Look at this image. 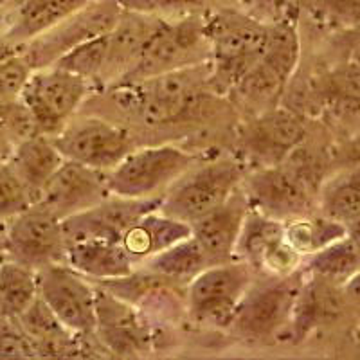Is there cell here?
<instances>
[{
	"label": "cell",
	"instance_id": "obj_1",
	"mask_svg": "<svg viewBox=\"0 0 360 360\" xmlns=\"http://www.w3.org/2000/svg\"><path fill=\"white\" fill-rule=\"evenodd\" d=\"M209 40V85L220 94L229 92L262 60L269 24L236 11L204 17Z\"/></svg>",
	"mask_w": 360,
	"mask_h": 360
},
{
	"label": "cell",
	"instance_id": "obj_2",
	"mask_svg": "<svg viewBox=\"0 0 360 360\" xmlns=\"http://www.w3.org/2000/svg\"><path fill=\"white\" fill-rule=\"evenodd\" d=\"M205 78H209V62L137 83L114 85L112 99L148 127L169 124L195 110L202 94L200 79Z\"/></svg>",
	"mask_w": 360,
	"mask_h": 360
},
{
	"label": "cell",
	"instance_id": "obj_3",
	"mask_svg": "<svg viewBox=\"0 0 360 360\" xmlns=\"http://www.w3.org/2000/svg\"><path fill=\"white\" fill-rule=\"evenodd\" d=\"M205 62H209V40L204 31V17L186 15L182 20L164 22L137 62L115 85L143 82Z\"/></svg>",
	"mask_w": 360,
	"mask_h": 360
},
{
	"label": "cell",
	"instance_id": "obj_4",
	"mask_svg": "<svg viewBox=\"0 0 360 360\" xmlns=\"http://www.w3.org/2000/svg\"><path fill=\"white\" fill-rule=\"evenodd\" d=\"M243 176V164L233 159L193 166L164 191L159 211L189 225L227 200L242 186Z\"/></svg>",
	"mask_w": 360,
	"mask_h": 360
},
{
	"label": "cell",
	"instance_id": "obj_5",
	"mask_svg": "<svg viewBox=\"0 0 360 360\" xmlns=\"http://www.w3.org/2000/svg\"><path fill=\"white\" fill-rule=\"evenodd\" d=\"M197 160L193 153L173 144L131 150L115 168L107 172L108 191L123 198L160 197Z\"/></svg>",
	"mask_w": 360,
	"mask_h": 360
},
{
	"label": "cell",
	"instance_id": "obj_6",
	"mask_svg": "<svg viewBox=\"0 0 360 360\" xmlns=\"http://www.w3.org/2000/svg\"><path fill=\"white\" fill-rule=\"evenodd\" d=\"M304 270L288 276H269L266 281H252L227 326L249 340H265L281 332L290 321L295 295L303 283Z\"/></svg>",
	"mask_w": 360,
	"mask_h": 360
},
{
	"label": "cell",
	"instance_id": "obj_7",
	"mask_svg": "<svg viewBox=\"0 0 360 360\" xmlns=\"http://www.w3.org/2000/svg\"><path fill=\"white\" fill-rule=\"evenodd\" d=\"M89 90V79L49 65L31 70L18 98L33 117L38 134L53 137L74 117Z\"/></svg>",
	"mask_w": 360,
	"mask_h": 360
},
{
	"label": "cell",
	"instance_id": "obj_8",
	"mask_svg": "<svg viewBox=\"0 0 360 360\" xmlns=\"http://www.w3.org/2000/svg\"><path fill=\"white\" fill-rule=\"evenodd\" d=\"M252 281L254 270L240 259L213 263L188 283L186 310L197 323L227 326Z\"/></svg>",
	"mask_w": 360,
	"mask_h": 360
},
{
	"label": "cell",
	"instance_id": "obj_9",
	"mask_svg": "<svg viewBox=\"0 0 360 360\" xmlns=\"http://www.w3.org/2000/svg\"><path fill=\"white\" fill-rule=\"evenodd\" d=\"M121 11L123 8L117 4V0H94L53 29L22 45V58L31 70L53 65L58 58H62L76 45L108 33Z\"/></svg>",
	"mask_w": 360,
	"mask_h": 360
},
{
	"label": "cell",
	"instance_id": "obj_10",
	"mask_svg": "<svg viewBox=\"0 0 360 360\" xmlns=\"http://www.w3.org/2000/svg\"><path fill=\"white\" fill-rule=\"evenodd\" d=\"M4 249L8 258L33 270L65 263L67 242L62 220L34 202L8 220Z\"/></svg>",
	"mask_w": 360,
	"mask_h": 360
},
{
	"label": "cell",
	"instance_id": "obj_11",
	"mask_svg": "<svg viewBox=\"0 0 360 360\" xmlns=\"http://www.w3.org/2000/svg\"><path fill=\"white\" fill-rule=\"evenodd\" d=\"M242 191L250 209L279 221L307 217L314 211L315 189L288 164L262 166L249 175L245 173Z\"/></svg>",
	"mask_w": 360,
	"mask_h": 360
},
{
	"label": "cell",
	"instance_id": "obj_12",
	"mask_svg": "<svg viewBox=\"0 0 360 360\" xmlns=\"http://www.w3.org/2000/svg\"><path fill=\"white\" fill-rule=\"evenodd\" d=\"M63 159L99 172H110L134 150L130 134L101 117L72 121L51 137Z\"/></svg>",
	"mask_w": 360,
	"mask_h": 360
},
{
	"label": "cell",
	"instance_id": "obj_13",
	"mask_svg": "<svg viewBox=\"0 0 360 360\" xmlns=\"http://www.w3.org/2000/svg\"><path fill=\"white\" fill-rule=\"evenodd\" d=\"M38 297L51 308L60 323L76 335H90L96 330V288L85 276L54 263L37 270Z\"/></svg>",
	"mask_w": 360,
	"mask_h": 360
},
{
	"label": "cell",
	"instance_id": "obj_14",
	"mask_svg": "<svg viewBox=\"0 0 360 360\" xmlns=\"http://www.w3.org/2000/svg\"><path fill=\"white\" fill-rule=\"evenodd\" d=\"M233 258L266 276H288L301 269L303 258L283 236V221L249 207Z\"/></svg>",
	"mask_w": 360,
	"mask_h": 360
},
{
	"label": "cell",
	"instance_id": "obj_15",
	"mask_svg": "<svg viewBox=\"0 0 360 360\" xmlns=\"http://www.w3.org/2000/svg\"><path fill=\"white\" fill-rule=\"evenodd\" d=\"M160 200L162 195L150 198H123L110 195L94 207L63 218L62 229L65 242L99 240L121 243V238L128 227H131L146 213L159 209Z\"/></svg>",
	"mask_w": 360,
	"mask_h": 360
},
{
	"label": "cell",
	"instance_id": "obj_16",
	"mask_svg": "<svg viewBox=\"0 0 360 360\" xmlns=\"http://www.w3.org/2000/svg\"><path fill=\"white\" fill-rule=\"evenodd\" d=\"M108 197L107 173L65 159L44 186L37 204L63 220L70 214L94 207Z\"/></svg>",
	"mask_w": 360,
	"mask_h": 360
},
{
	"label": "cell",
	"instance_id": "obj_17",
	"mask_svg": "<svg viewBox=\"0 0 360 360\" xmlns=\"http://www.w3.org/2000/svg\"><path fill=\"white\" fill-rule=\"evenodd\" d=\"M112 353L123 356L143 355L150 348V335L134 304L108 292L96 288V330Z\"/></svg>",
	"mask_w": 360,
	"mask_h": 360
},
{
	"label": "cell",
	"instance_id": "obj_18",
	"mask_svg": "<svg viewBox=\"0 0 360 360\" xmlns=\"http://www.w3.org/2000/svg\"><path fill=\"white\" fill-rule=\"evenodd\" d=\"M304 139L303 115L292 110L290 107H276L256 115L249 128L245 130L247 150L263 166H274L285 162L294 150Z\"/></svg>",
	"mask_w": 360,
	"mask_h": 360
},
{
	"label": "cell",
	"instance_id": "obj_19",
	"mask_svg": "<svg viewBox=\"0 0 360 360\" xmlns=\"http://www.w3.org/2000/svg\"><path fill=\"white\" fill-rule=\"evenodd\" d=\"M249 204L242 186L225 202L189 224V234L202 245L213 263L233 259Z\"/></svg>",
	"mask_w": 360,
	"mask_h": 360
},
{
	"label": "cell",
	"instance_id": "obj_20",
	"mask_svg": "<svg viewBox=\"0 0 360 360\" xmlns=\"http://www.w3.org/2000/svg\"><path fill=\"white\" fill-rule=\"evenodd\" d=\"M164 22L166 18L123 9L114 27L108 31L107 65L103 70L101 82L112 86L123 78Z\"/></svg>",
	"mask_w": 360,
	"mask_h": 360
},
{
	"label": "cell",
	"instance_id": "obj_21",
	"mask_svg": "<svg viewBox=\"0 0 360 360\" xmlns=\"http://www.w3.org/2000/svg\"><path fill=\"white\" fill-rule=\"evenodd\" d=\"M4 160H8L13 172L17 173L34 204L44 186L49 182L65 159L58 152L49 135L34 134L15 144Z\"/></svg>",
	"mask_w": 360,
	"mask_h": 360
},
{
	"label": "cell",
	"instance_id": "obj_22",
	"mask_svg": "<svg viewBox=\"0 0 360 360\" xmlns=\"http://www.w3.org/2000/svg\"><path fill=\"white\" fill-rule=\"evenodd\" d=\"M339 287L340 285L304 272L288 321L295 340H303L319 324L335 319L340 311Z\"/></svg>",
	"mask_w": 360,
	"mask_h": 360
},
{
	"label": "cell",
	"instance_id": "obj_23",
	"mask_svg": "<svg viewBox=\"0 0 360 360\" xmlns=\"http://www.w3.org/2000/svg\"><path fill=\"white\" fill-rule=\"evenodd\" d=\"M65 265L92 281L124 278L135 270V263L121 243L99 240L67 243Z\"/></svg>",
	"mask_w": 360,
	"mask_h": 360
},
{
	"label": "cell",
	"instance_id": "obj_24",
	"mask_svg": "<svg viewBox=\"0 0 360 360\" xmlns=\"http://www.w3.org/2000/svg\"><path fill=\"white\" fill-rule=\"evenodd\" d=\"M186 236H189L188 224L155 209L152 213L141 217L131 227H128V231L121 238V245L124 247L131 262L137 265L162 252L173 243L184 240Z\"/></svg>",
	"mask_w": 360,
	"mask_h": 360
},
{
	"label": "cell",
	"instance_id": "obj_25",
	"mask_svg": "<svg viewBox=\"0 0 360 360\" xmlns=\"http://www.w3.org/2000/svg\"><path fill=\"white\" fill-rule=\"evenodd\" d=\"M17 319L33 340L38 356H63L78 352L79 335L63 326L40 297L34 299Z\"/></svg>",
	"mask_w": 360,
	"mask_h": 360
},
{
	"label": "cell",
	"instance_id": "obj_26",
	"mask_svg": "<svg viewBox=\"0 0 360 360\" xmlns=\"http://www.w3.org/2000/svg\"><path fill=\"white\" fill-rule=\"evenodd\" d=\"M90 2L94 0H24L4 34L22 49V45L53 29Z\"/></svg>",
	"mask_w": 360,
	"mask_h": 360
},
{
	"label": "cell",
	"instance_id": "obj_27",
	"mask_svg": "<svg viewBox=\"0 0 360 360\" xmlns=\"http://www.w3.org/2000/svg\"><path fill=\"white\" fill-rule=\"evenodd\" d=\"M359 243L356 234H346L323 249L304 256L301 269L335 285H346L359 276Z\"/></svg>",
	"mask_w": 360,
	"mask_h": 360
},
{
	"label": "cell",
	"instance_id": "obj_28",
	"mask_svg": "<svg viewBox=\"0 0 360 360\" xmlns=\"http://www.w3.org/2000/svg\"><path fill=\"white\" fill-rule=\"evenodd\" d=\"M143 263L148 266V270L169 279L175 285L179 283L188 285L205 266L213 265L207 252L191 234Z\"/></svg>",
	"mask_w": 360,
	"mask_h": 360
},
{
	"label": "cell",
	"instance_id": "obj_29",
	"mask_svg": "<svg viewBox=\"0 0 360 360\" xmlns=\"http://www.w3.org/2000/svg\"><path fill=\"white\" fill-rule=\"evenodd\" d=\"M321 214L344 225L356 234L360 218V175L359 169L340 173L328 180L319 195Z\"/></svg>",
	"mask_w": 360,
	"mask_h": 360
},
{
	"label": "cell",
	"instance_id": "obj_30",
	"mask_svg": "<svg viewBox=\"0 0 360 360\" xmlns=\"http://www.w3.org/2000/svg\"><path fill=\"white\" fill-rule=\"evenodd\" d=\"M346 234L352 233L344 225L337 224L323 214L319 217L307 214V217L290 218V220L283 221V236L301 258L323 249L328 243L335 242Z\"/></svg>",
	"mask_w": 360,
	"mask_h": 360
},
{
	"label": "cell",
	"instance_id": "obj_31",
	"mask_svg": "<svg viewBox=\"0 0 360 360\" xmlns=\"http://www.w3.org/2000/svg\"><path fill=\"white\" fill-rule=\"evenodd\" d=\"M37 297V270L11 258L0 263V314L18 317Z\"/></svg>",
	"mask_w": 360,
	"mask_h": 360
},
{
	"label": "cell",
	"instance_id": "obj_32",
	"mask_svg": "<svg viewBox=\"0 0 360 360\" xmlns=\"http://www.w3.org/2000/svg\"><path fill=\"white\" fill-rule=\"evenodd\" d=\"M107 54L108 33H105L76 45L62 58H58L53 65L69 70L72 74H78L89 82H101L103 70L107 65Z\"/></svg>",
	"mask_w": 360,
	"mask_h": 360
},
{
	"label": "cell",
	"instance_id": "obj_33",
	"mask_svg": "<svg viewBox=\"0 0 360 360\" xmlns=\"http://www.w3.org/2000/svg\"><path fill=\"white\" fill-rule=\"evenodd\" d=\"M34 134H38L37 124L20 98L0 101V146L8 144L11 150Z\"/></svg>",
	"mask_w": 360,
	"mask_h": 360
},
{
	"label": "cell",
	"instance_id": "obj_34",
	"mask_svg": "<svg viewBox=\"0 0 360 360\" xmlns=\"http://www.w3.org/2000/svg\"><path fill=\"white\" fill-rule=\"evenodd\" d=\"M31 204L33 198L17 173L13 172L8 160L0 159V221L11 220L15 214L22 213Z\"/></svg>",
	"mask_w": 360,
	"mask_h": 360
},
{
	"label": "cell",
	"instance_id": "obj_35",
	"mask_svg": "<svg viewBox=\"0 0 360 360\" xmlns=\"http://www.w3.org/2000/svg\"><path fill=\"white\" fill-rule=\"evenodd\" d=\"M38 356L17 317L0 314V359H34Z\"/></svg>",
	"mask_w": 360,
	"mask_h": 360
},
{
	"label": "cell",
	"instance_id": "obj_36",
	"mask_svg": "<svg viewBox=\"0 0 360 360\" xmlns=\"http://www.w3.org/2000/svg\"><path fill=\"white\" fill-rule=\"evenodd\" d=\"M204 0H117V4L127 11L152 15V17H168V15H193Z\"/></svg>",
	"mask_w": 360,
	"mask_h": 360
},
{
	"label": "cell",
	"instance_id": "obj_37",
	"mask_svg": "<svg viewBox=\"0 0 360 360\" xmlns=\"http://www.w3.org/2000/svg\"><path fill=\"white\" fill-rule=\"evenodd\" d=\"M31 67L27 65L22 54L0 62V101L17 99L27 82Z\"/></svg>",
	"mask_w": 360,
	"mask_h": 360
},
{
	"label": "cell",
	"instance_id": "obj_38",
	"mask_svg": "<svg viewBox=\"0 0 360 360\" xmlns=\"http://www.w3.org/2000/svg\"><path fill=\"white\" fill-rule=\"evenodd\" d=\"M252 17L263 24L297 20V0H252Z\"/></svg>",
	"mask_w": 360,
	"mask_h": 360
},
{
	"label": "cell",
	"instance_id": "obj_39",
	"mask_svg": "<svg viewBox=\"0 0 360 360\" xmlns=\"http://www.w3.org/2000/svg\"><path fill=\"white\" fill-rule=\"evenodd\" d=\"M22 53V49L17 44H13L4 33H0V62H6V60H11V58L18 56Z\"/></svg>",
	"mask_w": 360,
	"mask_h": 360
},
{
	"label": "cell",
	"instance_id": "obj_40",
	"mask_svg": "<svg viewBox=\"0 0 360 360\" xmlns=\"http://www.w3.org/2000/svg\"><path fill=\"white\" fill-rule=\"evenodd\" d=\"M8 258V252H6V249H4V245H2V243H0V263L4 262V259Z\"/></svg>",
	"mask_w": 360,
	"mask_h": 360
},
{
	"label": "cell",
	"instance_id": "obj_41",
	"mask_svg": "<svg viewBox=\"0 0 360 360\" xmlns=\"http://www.w3.org/2000/svg\"><path fill=\"white\" fill-rule=\"evenodd\" d=\"M6 2H8V0H0V8H2V6H4Z\"/></svg>",
	"mask_w": 360,
	"mask_h": 360
},
{
	"label": "cell",
	"instance_id": "obj_42",
	"mask_svg": "<svg viewBox=\"0 0 360 360\" xmlns=\"http://www.w3.org/2000/svg\"><path fill=\"white\" fill-rule=\"evenodd\" d=\"M0 148H2V146H0Z\"/></svg>",
	"mask_w": 360,
	"mask_h": 360
}]
</instances>
